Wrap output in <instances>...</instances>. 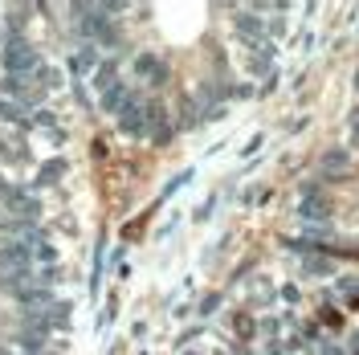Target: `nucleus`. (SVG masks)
<instances>
[{"label": "nucleus", "mask_w": 359, "mask_h": 355, "mask_svg": "<svg viewBox=\"0 0 359 355\" xmlns=\"http://www.w3.org/2000/svg\"><path fill=\"white\" fill-rule=\"evenodd\" d=\"M0 66H4L8 78H21V74H29V69H41V58H37L33 41H25V37H8L4 49H0Z\"/></svg>", "instance_id": "nucleus-1"}, {"label": "nucleus", "mask_w": 359, "mask_h": 355, "mask_svg": "<svg viewBox=\"0 0 359 355\" xmlns=\"http://www.w3.org/2000/svg\"><path fill=\"white\" fill-rule=\"evenodd\" d=\"M21 269H33V245L25 241L0 245V274H21Z\"/></svg>", "instance_id": "nucleus-2"}, {"label": "nucleus", "mask_w": 359, "mask_h": 355, "mask_svg": "<svg viewBox=\"0 0 359 355\" xmlns=\"http://www.w3.org/2000/svg\"><path fill=\"white\" fill-rule=\"evenodd\" d=\"M135 74H139L143 82H151V86H163V82H168V66L159 62L156 53H139V58H135Z\"/></svg>", "instance_id": "nucleus-3"}, {"label": "nucleus", "mask_w": 359, "mask_h": 355, "mask_svg": "<svg viewBox=\"0 0 359 355\" xmlns=\"http://www.w3.org/2000/svg\"><path fill=\"white\" fill-rule=\"evenodd\" d=\"M0 196H4V204H8L13 213H21V217H37V213H41V200L29 196V192H21V188H13V184H8Z\"/></svg>", "instance_id": "nucleus-4"}, {"label": "nucleus", "mask_w": 359, "mask_h": 355, "mask_svg": "<svg viewBox=\"0 0 359 355\" xmlns=\"http://www.w3.org/2000/svg\"><path fill=\"white\" fill-rule=\"evenodd\" d=\"M118 119H123V131L127 135H147V127H151V123H147V111H143L135 98H127V107L118 111Z\"/></svg>", "instance_id": "nucleus-5"}, {"label": "nucleus", "mask_w": 359, "mask_h": 355, "mask_svg": "<svg viewBox=\"0 0 359 355\" xmlns=\"http://www.w3.org/2000/svg\"><path fill=\"white\" fill-rule=\"evenodd\" d=\"M237 33H241V37H245V41H253V45H262L266 41V25L257 21V17H249V13H237Z\"/></svg>", "instance_id": "nucleus-6"}, {"label": "nucleus", "mask_w": 359, "mask_h": 355, "mask_svg": "<svg viewBox=\"0 0 359 355\" xmlns=\"http://www.w3.org/2000/svg\"><path fill=\"white\" fill-rule=\"evenodd\" d=\"M127 90L118 86V82H111V86H102V94H98V102H102V111H111V114H118L123 107H127Z\"/></svg>", "instance_id": "nucleus-7"}, {"label": "nucleus", "mask_w": 359, "mask_h": 355, "mask_svg": "<svg viewBox=\"0 0 359 355\" xmlns=\"http://www.w3.org/2000/svg\"><path fill=\"white\" fill-rule=\"evenodd\" d=\"M94 66H98V58H94V49H90V45H82V49H74V53H69V74H74V78L90 74Z\"/></svg>", "instance_id": "nucleus-8"}, {"label": "nucleus", "mask_w": 359, "mask_h": 355, "mask_svg": "<svg viewBox=\"0 0 359 355\" xmlns=\"http://www.w3.org/2000/svg\"><path fill=\"white\" fill-rule=\"evenodd\" d=\"M62 172H66V163H62V159L45 163L41 172H37V180H33V188H49V184H57V180H62Z\"/></svg>", "instance_id": "nucleus-9"}, {"label": "nucleus", "mask_w": 359, "mask_h": 355, "mask_svg": "<svg viewBox=\"0 0 359 355\" xmlns=\"http://www.w3.org/2000/svg\"><path fill=\"white\" fill-rule=\"evenodd\" d=\"M347 168H351L347 152H327V159H323V172H327V176H343Z\"/></svg>", "instance_id": "nucleus-10"}, {"label": "nucleus", "mask_w": 359, "mask_h": 355, "mask_svg": "<svg viewBox=\"0 0 359 355\" xmlns=\"http://www.w3.org/2000/svg\"><path fill=\"white\" fill-rule=\"evenodd\" d=\"M33 262H41L45 269H53V266H57V249H53L49 241H37V245H33Z\"/></svg>", "instance_id": "nucleus-11"}, {"label": "nucleus", "mask_w": 359, "mask_h": 355, "mask_svg": "<svg viewBox=\"0 0 359 355\" xmlns=\"http://www.w3.org/2000/svg\"><path fill=\"white\" fill-rule=\"evenodd\" d=\"M0 90H4V94H13V98H21V102H33L21 78H8V74H4V82H0Z\"/></svg>", "instance_id": "nucleus-12"}, {"label": "nucleus", "mask_w": 359, "mask_h": 355, "mask_svg": "<svg viewBox=\"0 0 359 355\" xmlns=\"http://www.w3.org/2000/svg\"><path fill=\"white\" fill-rule=\"evenodd\" d=\"M102 245L107 241H98V253H94V269H90V294L98 298V286H102Z\"/></svg>", "instance_id": "nucleus-13"}, {"label": "nucleus", "mask_w": 359, "mask_h": 355, "mask_svg": "<svg viewBox=\"0 0 359 355\" xmlns=\"http://www.w3.org/2000/svg\"><path fill=\"white\" fill-rule=\"evenodd\" d=\"M196 119H201L196 102H192V98H184V127H196Z\"/></svg>", "instance_id": "nucleus-14"}, {"label": "nucleus", "mask_w": 359, "mask_h": 355, "mask_svg": "<svg viewBox=\"0 0 359 355\" xmlns=\"http://www.w3.org/2000/svg\"><path fill=\"white\" fill-rule=\"evenodd\" d=\"M233 327H237V335H241V339H249V335H253V323H249L245 314H241V319H233Z\"/></svg>", "instance_id": "nucleus-15"}, {"label": "nucleus", "mask_w": 359, "mask_h": 355, "mask_svg": "<svg viewBox=\"0 0 359 355\" xmlns=\"http://www.w3.org/2000/svg\"><path fill=\"white\" fill-rule=\"evenodd\" d=\"M49 123H53V114L49 111H37L33 119H29V127H49Z\"/></svg>", "instance_id": "nucleus-16"}, {"label": "nucleus", "mask_w": 359, "mask_h": 355, "mask_svg": "<svg viewBox=\"0 0 359 355\" xmlns=\"http://www.w3.org/2000/svg\"><path fill=\"white\" fill-rule=\"evenodd\" d=\"M217 302H221V298H204V302H201V314H212V311H217Z\"/></svg>", "instance_id": "nucleus-17"}, {"label": "nucleus", "mask_w": 359, "mask_h": 355, "mask_svg": "<svg viewBox=\"0 0 359 355\" xmlns=\"http://www.w3.org/2000/svg\"><path fill=\"white\" fill-rule=\"evenodd\" d=\"M327 355H343V351H339V347H331V351H327Z\"/></svg>", "instance_id": "nucleus-18"}, {"label": "nucleus", "mask_w": 359, "mask_h": 355, "mask_svg": "<svg viewBox=\"0 0 359 355\" xmlns=\"http://www.w3.org/2000/svg\"><path fill=\"white\" fill-rule=\"evenodd\" d=\"M217 355H224V351H217Z\"/></svg>", "instance_id": "nucleus-19"}]
</instances>
